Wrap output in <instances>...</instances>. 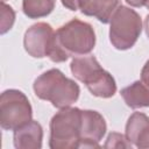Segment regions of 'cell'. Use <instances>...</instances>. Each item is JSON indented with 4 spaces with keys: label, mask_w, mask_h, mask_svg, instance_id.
<instances>
[{
    "label": "cell",
    "mask_w": 149,
    "mask_h": 149,
    "mask_svg": "<svg viewBox=\"0 0 149 149\" xmlns=\"http://www.w3.org/2000/svg\"><path fill=\"white\" fill-rule=\"evenodd\" d=\"M33 88L37 98L50 101L59 109L72 106L80 94L79 85L58 69H50L40 74L34 80Z\"/></svg>",
    "instance_id": "2"
},
{
    "label": "cell",
    "mask_w": 149,
    "mask_h": 149,
    "mask_svg": "<svg viewBox=\"0 0 149 149\" xmlns=\"http://www.w3.org/2000/svg\"><path fill=\"white\" fill-rule=\"evenodd\" d=\"M129 6L132 7H143L146 6V3L148 2V0H125Z\"/></svg>",
    "instance_id": "19"
},
{
    "label": "cell",
    "mask_w": 149,
    "mask_h": 149,
    "mask_svg": "<svg viewBox=\"0 0 149 149\" xmlns=\"http://www.w3.org/2000/svg\"><path fill=\"white\" fill-rule=\"evenodd\" d=\"M141 80L149 85V59L146 62V64L143 65L142 70H141Z\"/></svg>",
    "instance_id": "18"
},
{
    "label": "cell",
    "mask_w": 149,
    "mask_h": 149,
    "mask_svg": "<svg viewBox=\"0 0 149 149\" xmlns=\"http://www.w3.org/2000/svg\"><path fill=\"white\" fill-rule=\"evenodd\" d=\"M107 125L104 116L93 109H81L79 148H99L106 134Z\"/></svg>",
    "instance_id": "7"
},
{
    "label": "cell",
    "mask_w": 149,
    "mask_h": 149,
    "mask_svg": "<svg viewBox=\"0 0 149 149\" xmlns=\"http://www.w3.org/2000/svg\"><path fill=\"white\" fill-rule=\"evenodd\" d=\"M62 1V5L72 10V12H76V10H79V0H61Z\"/></svg>",
    "instance_id": "17"
},
{
    "label": "cell",
    "mask_w": 149,
    "mask_h": 149,
    "mask_svg": "<svg viewBox=\"0 0 149 149\" xmlns=\"http://www.w3.org/2000/svg\"><path fill=\"white\" fill-rule=\"evenodd\" d=\"M123 101L130 108L149 107V85L142 80H136L123 87L120 92Z\"/></svg>",
    "instance_id": "12"
},
{
    "label": "cell",
    "mask_w": 149,
    "mask_h": 149,
    "mask_svg": "<svg viewBox=\"0 0 149 149\" xmlns=\"http://www.w3.org/2000/svg\"><path fill=\"white\" fill-rule=\"evenodd\" d=\"M104 147L105 148H132L133 144L129 142L126 135L113 132L108 134Z\"/></svg>",
    "instance_id": "16"
},
{
    "label": "cell",
    "mask_w": 149,
    "mask_h": 149,
    "mask_svg": "<svg viewBox=\"0 0 149 149\" xmlns=\"http://www.w3.org/2000/svg\"><path fill=\"white\" fill-rule=\"evenodd\" d=\"M144 30H146V34H147V36H148V38H149V14L146 16V19H144Z\"/></svg>",
    "instance_id": "20"
},
{
    "label": "cell",
    "mask_w": 149,
    "mask_h": 149,
    "mask_svg": "<svg viewBox=\"0 0 149 149\" xmlns=\"http://www.w3.org/2000/svg\"><path fill=\"white\" fill-rule=\"evenodd\" d=\"M101 69L98 59L92 55H84L73 57L70 64V70L76 79L86 84L88 79Z\"/></svg>",
    "instance_id": "13"
},
{
    "label": "cell",
    "mask_w": 149,
    "mask_h": 149,
    "mask_svg": "<svg viewBox=\"0 0 149 149\" xmlns=\"http://www.w3.org/2000/svg\"><path fill=\"white\" fill-rule=\"evenodd\" d=\"M81 109L78 107L61 108L50 120L49 147L51 149L79 148Z\"/></svg>",
    "instance_id": "3"
},
{
    "label": "cell",
    "mask_w": 149,
    "mask_h": 149,
    "mask_svg": "<svg viewBox=\"0 0 149 149\" xmlns=\"http://www.w3.org/2000/svg\"><path fill=\"white\" fill-rule=\"evenodd\" d=\"M142 31V20L130 7L119 5L109 20V41L118 50L134 47Z\"/></svg>",
    "instance_id": "4"
},
{
    "label": "cell",
    "mask_w": 149,
    "mask_h": 149,
    "mask_svg": "<svg viewBox=\"0 0 149 149\" xmlns=\"http://www.w3.org/2000/svg\"><path fill=\"white\" fill-rule=\"evenodd\" d=\"M42 140L43 128L35 120H30L13 133V143L16 149H41Z\"/></svg>",
    "instance_id": "9"
},
{
    "label": "cell",
    "mask_w": 149,
    "mask_h": 149,
    "mask_svg": "<svg viewBox=\"0 0 149 149\" xmlns=\"http://www.w3.org/2000/svg\"><path fill=\"white\" fill-rule=\"evenodd\" d=\"M94 45L93 27L79 19H72L55 31L48 57L54 63H62L70 57L88 55Z\"/></svg>",
    "instance_id": "1"
},
{
    "label": "cell",
    "mask_w": 149,
    "mask_h": 149,
    "mask_svg": "<svg viewBox=\"0 0 149 149\" xmlns=\"http://www.w3.org/2000/svg\"><path fill=\"white\" fill-rule=\"evenodd\" d=\"M55 31L47 22H37L31 24L24 33V50L34 58L48 57V52L54 38Z\"/></svg>",
    "instance_id": "6"
},
{
    "label": "cell",
    "mask_w": 149,
    "mask_h": 149,
    "mask_svg": "<svg viewBox=\"0 0 149 149\" xmlns=\"http://www.w3.org/2000/svg\"><path fill=\"white\" fill-rule=\"evenodd\" d=\"M126 136L129 142L140 149H149V116L134 112L126 123Z\"/></svg>",
    "instance_id": "8"
},
{
    "label": "cell",
    "mask_w": 149,
    "mask_h": 149,
    "mask_svg": "<svg viewBox=\"0 0 149 149\" xmlns=\"http://www.w3.org/2000/svg\"><path fill=\"white\" fill-rule=\"evenodd\" d=\"M33 108L27 95L15 88L6 90L0 95V126L5 130H15L29 122Z\"/></svg>",
    "instance_id": "5"
},
{
    "label": "cell",
    "mask_w": 149,
    "mask_h": 149,
    "mask_svg": "<svg viewBox=\"0 0 149 149\" xmlns=\"http://www.w3.org/2000/svg\"><path fill=\"white\" fill-rule=\"evenodd\" d=\"M119 6V0H79V10L102 23H109L111 16Z\"/></svg>",
    "instance_id": "10"
},
{
    "label": "cell",
    "mask_w": 149,
    "mask_h": 149,
    "mask_svg": "<svg viewBox=\"0 0 149 149\" xmlns=\"http://www.w3.org/2000/svg\"><path fill=\"white\" fill-rule=\"evenodd\" d=\"M1 1H2V2H5V1H6V0H1Z\"/></svg>",
    "instance_id": "22"
},
{
    "label": "cell",
    "mask_w": 149,
    "mask_h": 149,
    "mask_svg": "<svg viewBox=\"0 0 149 149\" xmlns=\"http://www.w3.org/2000/svg\"><path fill=\"white\" fill-rule=\"evenodd\" d=\"M146 7H147V8H148V10H149V0H148V2L146 3Z\"/></svg>",
    "instance_id": "21"
},
{
    "label": "cell",
    "mask_w": 149,
    "mask_h": 149,
    "mask_svg": "<svg viewBox=\"0 0 149 149\" xmlns=\"http://www.w3.org/2000/svg\"><path fill=\"white\" fill-rule=\"evenodd\" d=\"M15 21V12L5 2L1 1V21H0V34L3 35L12 29Z\"/></svg>",
    "instance_id": "15"
},
{
    "label": "cell",
    "mask_w": 149,
    "mask_h": 149,
    "mask_svg": "<svg viewBox=\"0 0 149 149\" xmlns=\"http://www.w3.org/2000/svg\"><path fill=\"white\" fill-rule=\"evenodd\" d=\"M56 0H22V12L29 19L48 16L55 8Z\"/></svg>",
    "instance_id": "14"
},
{
    "label": "cell",
    "mask_w": 149,
    "mask_h": 149,
    "mask_svg": "<svg viewBox=\"0 0 149 149\" xmlns=\"http://www.w3.org/2000/svg\"><path fill=\"white\" fill-rule=\"evenodd\" d=\"M90 93L99 98H112L116 92V83L113 76L102 68L97 71L85 84Z\"/></svg>",
    "instance_id": "11"
}]
</instances>
